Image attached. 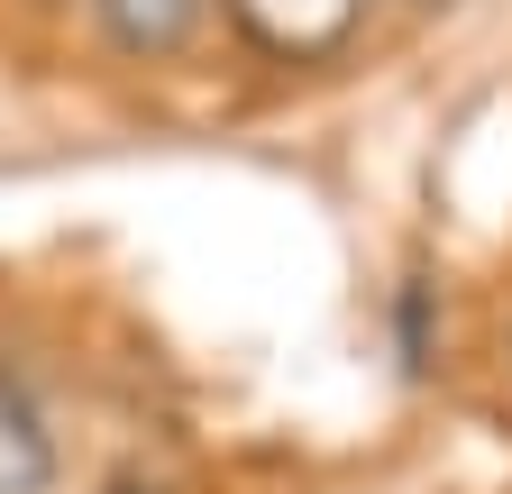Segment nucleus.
<instances>
[{"mask_svg": "<svg viewBox=\"0 0 512 494\" xmlns=\"http://www.w3.org/2000/svg\"><path fill=\"white\" fill-rule=\"evenodd\" d=\"M366 19V0H229V28L275 55V65H320V55H339Z\"/></svg>", "mask_w": 512, "mask_h": 494, "instance_id": "nucleus-1", "label": "nucleus"}, {"mask_svg": "<svg viewBox=\"0 0 512 494\" xmlns=\"http://www.w3.org/2000/svg\"><path fill=\"white\" fill-rule=\"evenodd\" d=\"M421 10H448V0H421Z\"/></svg>", "mask_w": 512, "mask_h": 494, "instance_id": "nucleus-4", "label": "nucleus"}, {"mask_svg": "<svg viewBox=\"0 0 512 494\" xmlns=\"http://www.w3.org/2000/svg\"><path fill=\"white\" fill-rule=\"evenodd\" d=\"M46 476H55V449H46L37 412L0 385V494H46Z\"/></svg>", "mask_w": 512, "mask_h": 494, "instance_id": "nucleus-3", "label": "nucleus"}, {"mask_svg": "<svg viewBox=\"0 0 512 494\" xmlns=\"http://www.w3.org/2000/svg\"><path fill=\"white\" fill-rule=\"evenodd\" d=\"M211 0H92V28L128 55V65H165V55H183L192 37H202Z\"/></svg>", "mask_w": 512, "mask_h": 494, "instance_id": "nucleus-2", "label": "nucleus"}]
</instances>
